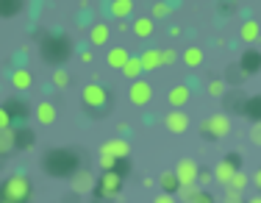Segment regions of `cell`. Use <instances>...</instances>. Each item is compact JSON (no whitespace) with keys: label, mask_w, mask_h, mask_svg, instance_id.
I'll list each match as a JSON object with an SVG mask.
<instances>
[{"label":"cell","mask_w":261,"mask_h":203,"mask_svg":"<svg viewBox=\"0 0 261 203\" xmlns=\"http://www.w3.org/2000/svg\"><path fill=\"white\" fill-rule=\"evenodd\" d=\"M172 11V6L170 3H153V9H150V20H156V17H167Z\"/></svg>","instance_id":"obj_25"},{"label":"cell","mask_w":261,"mask_h":203,"mask_svg":"<svg viewBox=\"0 0 261 203\" xmlns=\"http://www.w3.org/2000/svg\"><path fill=\"white\" fill-rule=\"evenodd\" d=\"M3 203H6V200H3Z\"/></svg>","instance_id":"obj_38"},{"label":"cell","mask_w":261,"mask_h":203,"mask_svg":"<svg viewBox=\"0 0 261 203\" xmlns=\"http://www.w3.org/2000/svg\"><path fill=\"white\" fill-rule=\"evenodd\" d=\"M153 203H178V200L172 198V195H159V198L153 200Z\"/></svg>","instance_id":"obj_34"},{"label":"cell","mask_w":261,"mask_h":203,"mask_svg":"<svg viewBox=\"0 0 261 203\" xmlns=\"http://www.w3.org/2000/svg\"><path fill=\"white\" fill-rule=\"evenodd\" d=\"M189 203H214V198H211L208 192H203V189H195V195L189 198Z\"/></svg>","instance_id":"obj_26"},{"label":"cell","mask_w":261,"mask_h":203,"mask_svg":"<svg viewBox=\"0 0 261 203\" xmlns=\"http://www.w3.org/2000/svg\"><path fill=\"white\" fill-rule=\"evenodd\" d=\"M170 106L172 109H184L186 103H189V87H184V84H178V87H172L170 89Z\"/></svg>","instance_id":"obj_9"},{"label":"cell","mask_w":261,"mask_h":203,"mask_svg":"<svg viewBox=\"0 0 261 203\" xmlns=\"http://www.w3.org/2000/svg\"><path fill=\"white\" fill-rule=\"evenodd\" d=\"M253 184H256V187L261 189V167L256 170V175H253Z\"/></svg>","instance_id":"obj_36"},{"label":"cell","mask_w":261,"mask_h":203,"mask_svg":"<svg viewBox=\"0 0 261 203\" xmlns=\"http://www.w3.org/2000/svg\"><path fill=\"white\" fill-rule=\"evenodd\" d=\"M139 61H142V72L156 70V67H161V50H145L139 56Z\"/></svg>","instance_id":"obj_14"},{"label":"cell","mask_w":261,"mask_h":203,"mask_svg":"<svg viewBox=\"0 0 261 203\" xmlns=\"http://www.w3.org/2000/svg\"><path fill=\"white\" fill-rule=\"evenodd\" d=\"M128 59H130V56H128L125 47H111V50L106 53V61H109L111 67H120V70L125 67V61H128Z\"/></svg>","instance_id":"obj_17"},{"label":"cell","mask_w":261,"mask_h":203,"mask_svg":"<svg viewBox=\"0 0 261 203\" xmlns=\"http://www.w3.org/2000/svg\"><path fill=\"white\" fill-rule=\"evenodd\" d=\"M72 192H78V195H86L89 189H95V175L89 173V170H81V173L72 175Z\"/></svg>","instance_id":"obj_7"},{"label":"cell","mask_w":261,"mask_h":203,"mask_svg":"<svg viewBox=\"0 0 261 203\" xmlns=\"http://www.w3.org/2000/svg\"><path fill=\"white\" fill-rule=\"evenodd\" d=\"M164 125H167V131H172V134H184L186 128H189V114H186L184 109H172V112L164 117Z\"/></svg>","instance_id":"obj_5"},{"label":"cell","mask_w":261,"mask_h":203,"mask_svg":"<svg viewBox=\"0 0 261 203\" xmlns=\"http://www.w3.org/2000/svg\"><path fill=\"white\" fill-rule=\"evenodd\" d=\"M31 195V181L25 175H11L9 181L3 184V198L6 203H25Z\"/></svg>","instance_id":"obj_1"},{"label":"cell","mask_w":261,"mask_h":203,"mask_svg":"<svg viewBox=\"0 0 261 203\" xmlns=\"http://www.w3.org/2000/svg\"><path fill=\"white\" fill-rule=\"evenodd\" d=\"M128 150H130V147H128L125 139H111V142H106V145L100 147V153H111L114 159H125Z\"/></svg>","instance_id":"obj_10"},{"label":"cell","mask_w":261,"mask_h":203,"mask_svg":"<svg viewBox=\"0 0 261 203\" xmlns=\"http://www.w3.org/2000/svg\"><path fill=\"white\" fill-rule=\"evenodd\" d=\"M211 178H214V175H211V173H200V175H197V181H200V184H208Z\"/></svg>","instance_id":"obj_35"},{"label":"cell","mask_w":261,"mask_h":203,"mask_svg":"<svg viewBox=\"0 0 261 203\" xmlns=\"http://www.w3.org/2000/svg\"><path fill=\"white\" fill-rule=\"evenodd\" d=\"M250 184V178L247 173H242V170H236V175L231 178V184H228V189H233V192H245V187Z\"/></svg>","instance_id":"obj_24"},{"label":"cell","mask_w":261,"mask_h":203,"mask_svg":"<svg viewBox=\"0 0 261 203\" xmlns=\"http://www.w3.org/2000/svg\"><path fill=\"white\" fill-rule=\"evenodd\" d=\"M114 162H117V159L111 156V153H100V167L106 170V173H111V167H114Z\"/></svg>","instance_id":"obj_30"},{"label":"cell","mask_w":261,"mask_h":203,"mask_svg":"<svg viewBox=\"0 0 261 203\" xmlns=\"http://www.w3.org/2000/svg\"><path fill=\"white\" fill-rule=\"evenodd\" d=\"M153 97V87L147 81H134L128 89V100L134 103V106H145V103H150Z\"/></svg>","instance_id":"obj_4"},{"label":"cell","mask_w":261,"mask_h":203,"mask_svg":"<svg viewBox=\"0 0 261 203\" xmlns=\"http://www.w3.org/2000/svg\"><path fill=\"white\" fill-rule=\"evenodd\" d=\"M84 103L86 106H106V100H109V95H106L103 87H97V84H89V87H84Z\"/></svg>","instance_id":"obj_6"},{"label":"cell","mask_w":261,"mask_h":203,"mask_svg":"<svg viewBox=\"0 0 261 203\" xmlns=\"http://www.w3.org/2000/svg\"><path fill=\"white\" fill-rule=\"evenodd\" d=\"M122 75L130 78V84L139 81V75H142V61H139V56H134V59L125 61V67H122Z\"/></svg>","instance_id":"obj_18"},{"label":"cell","mask_w":261,"mask_h":203,"mask_svg":"<svg viewBox=\"0 0 261 203\" xmlns=\"http://www.w3.org/2000/svg\"><path fill=\"white\" fill-rule=\"evenodd\" d=\"M175 178H178V184L181 187H195L197 184V175H200V170H197V164L192 162V159H181V162L175 164Z\"/></svg>","instance_id":"obj_2"},{"label":"cell","mask_w":261,"mask_h":203,"mask_svg":"<svg viewBox=\"0 0 261 203\" xmlns=\"http://www.w3.org/2000/svg\"><path fill=\"white\" fill-rule=\"evenodd\" d=\"M222 203H245V198H242V192H233V189H225V198H222Z\"/></svg>","instance_id":"obj_31"},{"label":"cell","mask_w":261,"mask_h":203,"mask_svg":"<svg viewBox=\"0 0 261 203\" xmlns=\"http://www.w3.org/2000/svg\"><path fill=\"white\" fill-rule=\"evenodd\" d=\"M100 189H103V195H114L117 189H120V175H117V173H106L103 181H100Z\"/></svg>","instance_id":"obj_20"},{"label":"cell","mask_w":261,"mask_h":203,"mask_svg":"<svg viewBox=\"0 0 261 203\" xmlns=\"http://www.w3.org/2000/svg\"><path fill=\"white\" fill-rule=\"evenodd\" d=\"M14 142H17L14 131H11V128H3V131H0V153H9L11 147H14Z\"/></svg>","instance_id":"obj_22"},{"label":"cell","mask_w":261,"mask_h":203,"mask_svg":"<svg viewBox=\"0 0 261 203\" xmlns=\"http://www.w3.org/2000/svg\"><path fill=\"white\" fill-rule=\"evenodd\" d=\"M130 11H134V3H130V0H114V3H111V14L114 17H128Z\"/></svg>","instance_id":"obj_23"},{"label":"cell","mask_w":261,"mask_h":203,"mask_svg":"<svg viewBox=\"0 0 261 203\" xmlns=\"http://www.w3.org/2000/svg\"><path fill=\"white\" fill-rule=\"evenodd\" d=\"M31 84H34V78H31V72L28 70H14L11 72V87L14 89H20V92H25V89H31Z\"/></svg>","instance_id":"obj_12"},{"label":"cell","mask_w":261,"mask_h":203,"mask_svg":"<svg viewBox=\"0 0 261 203\" xmlns=\"http://www.w3.org/2000/svg\"><path fill=\"white\" fill-rule=\"evenodd\" d=\"M206 131L211 134V137H217V139H222V137H228V134H231V117L228 114H211L208 120H206Z\"/></svg>","instance_id":"obj_3"},{"label":"cell","mask_w":261,"mask_h":203,"mask_svg":"<svg viewBox=\"0 0 261 203\" xmlns=\"http://www.w3.org/2000/svg\"><path fill=\"white\" fill-rule=\"evenodd\" d=\"M3 128H11V114H9V109L0 106V131Z\"/></svg>","instance_id":"obj_32"},{"label":"cell","mask_w":261,"mask_h":203,"mask_svg":"<svg viewBox=\"0 0 261 203\" xmlns=\"http://www.w3.org/2000/svg\"><path fill=\"white\" fill-rule=\"evenodd\" d=\"M211 175H214L217 184H231V178L236 175V164H233V162H220Z\"/></svg>","instance_id":"obj_8"},{"label":"cell","mask_w":261,"mask_h":203,"mask_svg":"<svg viewBox=\"0 0 261 203\" xmlns=\"http://www.w3.org/2000/svg\"><path fill=\"white\" fill-rule=\"evenodd\" d=\"M222 92H225V84L222 81H211L208 84V95L211 97H222Z\"/></svg>","instance_id":"obj_28"},{"label":"cell","mask_w":261,"mask_h":203,"mask_svg":"<svg viewBox=\"0 0 261 203\" xmlns=\"http://www.w3.org/2000/svg\"><path fill=\"white\" fill-rule=\"evenodd\" d=\"M36 120H39L42 125H53V122H56V109H53V103L42 100L39 106H36Z\"/></svg>","instance_id":"obj_13"},{"label":"cell","mask_w":261,"mask_h":203,"mask_svg":"<svg viewBox=\"0 0 261 203\" xmlns=\"http://www.w3.org/2000/svg\"><path fill=\"white\" fill-rule=\"evenodd\" d=\"M53 84L56 87H67V84H70V75H67L64 70H56L53 72Z\"/></svg>","instance_id":"obj_29"},{"label":"cell","mask_w":261,"mask_h":203,"mask_svg":"<svg viewBox=\"0 0 261 203\" xmlns=\"http://www.w3.org/2000/svg\"><path fill=\"white\" fill-rule=\"evenodd\" d=\"M178 61V53L172 50V47H164V50H161V64H175Z\"/></svg>","instance_id":"obj_27"},{"label":"cell","mask_w":261,"mask_h":203,"mask_svg":"<svg viewBox=\"0 0 261 203\" xmlns=\"http://www.w3.org/2000/svg\"><path fill=\"white\" fill-rule=\"evenodd\" d=\"M161 187H164V195H170V192H175V189H181V184H178V178L172 170H167V173H161Z\"/></svg>","instance_id":"obj_21"},{"label":"cell","mask_w":261,"mask_h":203,"mask_svg":"<svg viewBox=\"0 0 261 203\" xmlns=\"http://www.w3.org/2000/svg\"><path fill=\"white\" fill-rule=\"evenodd\" d=\"M250 142L261 147V122H256V125L250 128Z\"/></svg>","instance_id":"obj_33"},{"label":"cell","mask_w":261,"mask_h":203,"mask_svg":"<svg viewBox=\"0 0 261 203\" xmlns=\"http://www.w3.org/2000/svg\"><path fill=\"white\" fill-rule=\"evenodd\" d=\"M239 36H242L245 42H256L258 36H261L258 22H256V20H245V22H242V28H239Z\"/></svg>","instance_id":"obj_15"},{"label":"cell","mask_w":261,"mask_h":203,"mask_svg":"<svg viewBox=\"0 0 261 203\" xmlns=\"http://www.w3.org/2000/svg\"><path fill=\"white\" fill-rule=\"evenodd\" d=\"M247 203H261V198H253V200H247Z\"/></svg>","instance_id":"obj_37"},{"label":"cell","mask_w":261,"mask_h":203,"mask_svg":"<svg viewBox=\"0 0 261 203\" xmlns=\"http://www.w3.org/2000/svg\"><path fill=\"white\" fill-rule=\"evenodd\" d=\"M184 64L186 67H200L203 64V50H200V47H195V45L186 47V50H184Z\"/></svg>","instance_id":"obj_19"},{"label":"cell","mask_w":261,"mask_h":203,"mask_svg":"<svg viewBox=\"0 0 261 203\" xmlns=\"http://www.w3.org/2000/svg\"><path fill=\"white\" fill-rule=\"evenodd\" d=\"M156 31V22L150 20V17H139V20H134V34L142 36V39H147V36Z\"/></svg>","instance_id":"obj_16"},{"label":"cell","mask_w":261,"mask_h":203,"mask_svg":"<svg viewBox=\"0 0 261 203\" xmlns=\"http://www.w3.org/2000/svg\"><path fill=\"white\" fill-rule=\"evenodd\" d=\"M109 36H111V28L106 26V22H97V26H92L89 28V42L92 45H106V42H109Z\"/></svg>","instance_id":"obj_11"}]
</instances>
